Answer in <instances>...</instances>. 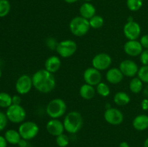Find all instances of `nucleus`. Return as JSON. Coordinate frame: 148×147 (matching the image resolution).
I'll use <instances>...</instances> for the list:
<instances>
[{"label": "nucleus", "mask_w": 148, "mask_h": 147, "mask_svg": "<svg viewBox=\"0 0 148 147\" xmlns=\"http://www.w3.org/2000/svg\"><path fill=\"white\" fill-rule=\"evenodd\" d=\"M32 80L35 89L40 93H49L56 87V82L53 74L50 73L45 69L35 72L32 76Z\"/></svg>", "instance_id": "nucleus-1"}, {"label": "nucleus", "mask_w": 148, "mask_h": 147, "mask_svg": "<svg viewBox=\"0 0 148 147\" xmlns=\"http://www.w3.org/2000/svg\"><path fill=\"white\" fill-rule=\"evenodd\" d=\"M63 124L66 132L72 134L77 133L80 131L83 125V118L80 112L71 111L64 117Z\"/></svg>", "instance_id": "nucleus-2"}, {"label": "nucleus", "mask_w": 148, "mask_h": 147, "mask_svg": "<svg viewBox=\"0 0 148 147\" xmlns=\"http://www.w3.org/2000/svg\"><path fill=\"white\" fill-rule=\"evenodd\" d=\"M46 111L51 119H58L66 113V104L62 99L56 98L48 103Z\"/></svg>", "instance_id": "nucleus-3"}, {"label": "nucleus", "mask_w": 148, "mask_h": 147, "mask_svg": "<svg viewBox=\"0 0 148 147\" xmlns=\"http://www.w3.org/2000/svg\"><path fill=\"white\" fill-rule=\"evenodd\" d=\"M69 27L72 35L77 37L85 35L90 28L89 20L81 16L75 17L72 19L69 22Z\"/></svg>", "instance_id": "nucleus-4"}, {"label": "nucleus", "mask_w": 148, "mask_h": 147, "mask_svg": "<svg viewBox=\"0 0 148 147\" xmlns=\"http://www.w3.org/2000/svg\"><path fill=\"white\" fill-rule=\"evenodd\" d=\"M39 127L37 123L33 121H25L20 124L18 131L21 138L27 141L33 139L38 134Z\"/></svg>", "instance_id": "nucleus-5"}, {"label": "nucleus", "mask_w": 148, "mask_h": 147, "mask_svg": "<svg viewBox=\"0 0 148 147\" xmlns=\"http://www.w3.org/2000/svg\"><path fill=\"white\" fill-rule=\"evenodd\" d=\"M8 120L14 123H22L26 118V111L20 105H12L6 112Z\"/></svg>", "instance_id": "nucleus-6"}, {"label": "nucleus", "mask_w": 148, "mask_h": 147, "mask_svg": "<svg viewBox=\"0 0 148 147\" xmlns=\"http://www.w3.org/2000/svg\"><path fill=\"white\" fill-rule=\"evenodd\" d=\"M77 46L74 40H64L58 43L56 50L58 54L62 58H69L73 56L77 51Z\"/></svg>", "instance_id": "nucleus-7"}, {"label": "nucleus", "mask_w": 148, "mask_h": 147, "mask_svg": "<svg viewBox=\"0 0 148 147\" xmlns=\"http://www.w3.org/2000/svg\"><path fill=\"white\" fill-rule=\"evenodd\" d=\"M112 63V59L108 53H101L95 55L92 59V67L99 71H105L109 69Z\"/></svg>", "instance_id": "nucleus-8"}, {"label": "nucleus", "mask_w": 148, "mask_h": 147, "mask_svg": "<svg viewBox=\"0 0 148 147\" xmlns=\"http://www.w3.org/2000/svg\"><path fill=\"white\" fill-rule=\"evenodd\" d=\"M123 33L128 40H137L141 35V27L134 20L128 21L124 24Z\"/></svg>", "instance_id": "nucleus-9"}, {"label": "nucleus", "mask_w": 148, "mask_h": 147, "mask_svg": "<svg viewBox=\"0 0 148 147\" xmlns=\"http://www.w3.org/2000/svg\"><path fill=\"white\" fill-rule=\"evenodd\" d=\"M104 119L110 125H119L124 121V115L117 108H109L104 112Z\"/></svg>", "instance_id": "nucleus-10"}, {"label": "nucleus", "mask_w": 148, "mask_h": 147, "mask_svg": "<svg viewBox=\"0 0 148 147\" xmlns=\"http://www.w3.org/2000/svg\"><path fill=\"white\" fill-rule=\"evenodd\" d=\"M33 86L32 77L27 74H23L17 79L15 84L16 91L20 95H26Z\"/></svg>", "instance_id": "nucleus-11"}, {"label": "nucleus", "mask_w": 148, "mask_h": 147, "mask_svg": "<svg viewBox=\"0 0 148 147\" xmlns=\"http://www.w3.org/2000/svg\"><path fill=\"white\" fill-rule=\"evenodd\" d=\"M83 79L88 84L92 86H97L102 79V74L101 71L95 69L94 67H88L83 73Z\"/></svg>", "instance_id": "nucleus-12"}, {"label": "nucleus", "mask_w": 148, "mask_h": 147, "mask_svg": "<svg viewBox=\"0 0 148 147\" xmlns=\"http://www.w3.org/2000/svg\"><path fill=\"white\" fill-rule=\"evenodd\" d=\"M119 69L122 72L123 75L127 77H134L138 73L140 68L138 65L132 60L126 59L122 61L119 64Z\"/></svg>", "instance_id": "nucleus-13"}, {"label": "nucleus", "mask_w": 148, "mask_h": 147, "mask_svg": "<svg viewBox=\"0 0 148 147\" xmlns=\"http://www.w3.org/2000/svg\"><path fill=\"white\" fill-rule=\"evenodd\" d=\"M124 51L128 56L136 57L140 56L143 51V47L137 40H128L124 45Z\"/></svg>", "instance_id": "nucleus-14"}, {"label": "nucleus", "mask_w": 148, "mask_h": 147, "mask_svg": "<svg viewBox=\"0 0 148 147\" xmlns=\"http://www.w3.org/2000/svg\"><path fill=\"white\" fill-rule=\"evenodd\" d=\"M46 131L53 136H58L64 133V126L62 121L58 119H51L46 124Z\"/></svg>", "instance_id": "nucleus-15"}, {"label": "nucleus", "mask_w": 148, "mask_h": 147, "mask_svg": "<svg viewBox=\"0 0 148 147\" xmlns=\"http://www.w3.org/2000/svg\"><path fill=\"white\" fill-rule=\"evenodd\" d=\"M124 75L119 68H111L108 69L106 74L107 82L112 84H117L123 80Z\"/></svg>", "instance_id": "nucleus-16"}, {"label": "nucleus", "mask_w": 148, "mask_h": 147, "mask_svg": "<svg viewBox=\"0 0 148 147\" xmlns=\"http://www.w3.org/2000/svg\"><path fill=\"white\" fill-rule=\"evenodd\" d=\"M61 66H62V62L60 59L56 56H51L49 57L44 63L45 69L51 74L57 72L60 69Z\"/></svg>", "instance_id": "nucleus-17"}, {"label": "nucleus", "mask_w": 148, "mask_h": 147, "mask_svg": "<svg viewBox=\"0 0 148 147\" xmlns=\"http://www.w3.org/2000/svg\"><path fill=\"white\" fill-rule=\"evenodd\" d=\"M132 125L137 131H143L148 128V115H138L134 118L132 121Z\"/></svg>", "instance_id": "nucleus-18"}, {"label": "nucleus", "mask_w": 148, "mask_h": 147, "mask_svg": "<svg viewBox=\"0 0 148 147\" xmlns=\"http://www.w3.org/2000/svg\"><path fill=\"white\" fill-rule=\"evenodd\" d=\"M96 10L95 7L90 2H85L81 5L79 8V14L81 17L89 20L95 15Z\"/></svg>", "instance_id": "nucleus-19"}, {"label": "nucleus", "mask_w": 148, "mask_h": 147, "mask_svg": "<svg viewBox=\"0 0 148 147\" xmlns=\"http://www.w3.org/2000/svg\"><path fill=\"white\" fill-rule=\"evenodd\" d=\"M95 89L93 86L88 84H84L79 88V95L82 98L86 100H90L92 99L95 97Z\"/></svg>", "instance_id": "nucleus-20"}, {"label": "nucleus", "mask_w": 148, "mask_h": 147, "mask_svg": "<svg viewBox=\"0 0 148 147\" xmlns=\"http://www.w3.org/2000/svg\"><path fill=\"white\" fill-rule=\"evenodd\" d=\"M4 138L7 140V143L12 144V145L18 144L22 138L19 131H15L14 129H10L6 131L5 134H4Z\"/></svg>", "instance_id": "nucleus-21"}, {"label": "nucleus", "mask_w": 148, "mask_h": 147, "mask_svg": "<svg viewBox=\"0 0 148 147\" xmlns=\"http://www.w3.org/2000/svg\"><path fill=\"white\" fill-rule=\"evenodd\" d=\"M131 101L130 95L124 92H119L114 95V102L119 106H125Z\"/></svg>", "instance_id": "nucleus-22"}, {"label": "nucleus", "mask_w": 148, "mask_h": 147, "mask_svg": "<svg viewBox=\"0 0 148 147\" xmlns=\"http://www.w3.org/2000/svg\"><path fill=\"white\" fill-rule=\"evenodd\" d=\"M129 87H130V90L132 93L138 94L143 90V82L138 77H134L130 81Z\"/></svg>", "instance_id": "nucleus-23"}, {"label": "nucleus", "mask_w": 148, "mask_h": 147, "mask_svg": "<svg viewBox=\"0 0 148 147\" xmlns=\"http://www.w3.org/2000/svg\"><path fill=\"white\" fill-rule=\"evenodd\" d=\"M89 23L90 26V28L100 29L103 26L104 19L101 15H97V14H95L92 18L90 19Z\"/></svg>", "instance_id": "nucleus-24"}, {"label": "nucleus", "mask_w": 148, "mask_h": 147, "mask_svg": "<svg viewBox=\"0 0 148 147\" xmlns=\"http://www.w3.org/2000/svg\"><path fill=\"white\" fill-rule=\"evenodd\" d=\"M12 105V97L6 92H0V107L3 108H8Z\"/></svg>", "instance_id": "nucleus-25"}, {"label": "nucleus", "mask_w": 148, "mask_h": 147, "mask_svg": "<svg viewBox=\"0 0 148 147\" xmlns=\"http://www.w3.org/2000/svg\"><path fill=\"white\" fill-rule=\"evenodd\" d=\"M96 92L100 96L106 97L110 95L111 90H110V87L108 84L104 82H100L96 86Z\"/></svg>", "instance_id": "nucleus-26"}, {"label": "nucleus", "mask_w": 148, "mask_h": 147, "mask_svg": "<svg viewBox=\"0 0 148 147\" xmlns=\"http://www.w3.org/2000/svg\"><path fill=\"white\" fill-rule=\"evenodd\" d=\"M143 0H127V6L132 12H137L143 7Z\"/></svg>", "instance_id": "nucleus-27"}, {"label": "nucleus", "mask_w": 148, "mask_h": 147, "mask_svg": "<svg viewBox=\"0 0 148 147\" xmlns=\"http://www.w3.org/2000/svg\"><path fill=\"white\" fill-rule=\"evenodd\" d=\"M11 5L8 0H0V17H4L10 13Z\"/></svg>", "instance_id": "nucleus-28"}, {"label": "nucleus", "mask_w": 148, "mask_h": 147, "mask_svg": "<svg viewBox=\"0 0 148 147\" xmlns=\"http://www.w3.org/2000/svg\"><path fill=\"white\" fill-rule=\"evenodd\" d=\"M56 143L59 147H66L69 145V138L67 135L62 133L56 136Z\"/></svg>", "instance_id": "nucleus-29"}, {"label": "nucleus", "mask_w": 148, "mask_h": 147, "mask_svg": "<svg viewBox=\"0 0 148 147\" xmlns=\"http://www.w3.org/2000/svg\"><path fill=\"white\" fill-rule=\"evenodd\" d=\"M137 77L144 83L148 84V66H143L139 69Z\"/></svg>", "instance_id": "nucleus-30"}, {"label": "nucleus", "mask_w": 148, "mask_h": 147, "mask_svg": "<svg viewBox=\"0 0 148 147\" xmlns=\"http://www.w3.org/2000/svg\"><path fill=\"white\" fill-rule=\"evenodd\" d=\"M8 122V118L5 113L0 112V131H2L6 128Z\"/></svg>", "instance_id": "nucleus-31"}, {"label": "nucleus", "mask_w": 148, "mask_h": 147, "mask_svg": "<svg viewBox=\"0 0 148 147\" xmlns=\"http://www.w3.org/2000/svg\"><path fill=\"white\" fill-rule=\"evenodd\" d=\"M140 61L143 66H148V49H145L140 56Z\"/></svg>", "instance_id": "nucleus-32"}, {"label": "nucleus", "mask_w": 148, "mask_h": 147, "mask_svg": "<svg viewBox=\"0 0 148 147\" xmlns=\"http://www.w3.org/2000/svg\"><path fill=\"white\" fill-rule=\"evenodd\" d=\"M46 43H47V46L51 49H56L58 45V43L56 42V40L53 37H50V38L48 39Z\"/></svg>", "instance_id": "nucleus-33"}, {"label": "nucleus", "mask_w": 148, "mask_h": 147, "mask_svg": "<svg viewBox=\"0 0 148 147\" xmlns=\"http://www.w3.org/2000/svg\"><path fill=\"white\" fill-rule=\"evenodd\" d=\"M140 42L143 48L148 49V35H144L143 36H142Z\"/></svg>", "instance_id": "nucleus-34"}, {"label": "nucleus", "mask_w": 148, "mask_h": 147, "mask_svg": "<svg viewBox=\"0 0 148 147\" xmlns=\"http://www.w3.org/2000/svg\"><path fill=\"white\" fill-rule=\"evenodd\" d=\"M12 105H20L22 102V98L19 95H14L12 97Z\"/></svg>", "instance_id": "nucleus-35"}, {"label": "nucleus", "mask_w": 148, "mask_h": 147, "mask_svg": "<svg viewBox=\"0 0 148 147\" xmlns=\"http://www.w3.org/2000/svg\"><path fill=\"white\" fill-rule=\"evenodd\" d=\"M141 107L142 109L143 110H148V99H143L141 102Z\"/></svg>", "instance_id": "nucleus-36"}, {"label": "nucleus", "mask_w": 148, "mask_h": 147, "mask_svg": "<svg viewBox=\"0 0 148 147\" xmlns=\"http://www.w3.org/2000/svg\"><path fill=\"white\" fill-rule=\"evenodd\" d=\"M7 141L4 136L0 135V147H7Z\"/></svg>", "instance_id": "nucleus-37"}, {"label": "nucleus", "mask_w": 148, "mask_h": 147, "mask_svg": "<svg viewBox=\"0 0 148 147\" xmlns=\"http://www.w3.org/2000/svg\"><path fill=\"white\" fill-rule=\"evenodd\" d=\"M17 145L20 147H27V141L25 139H23L21 138V140L20 141V142L18 143Z\"/></svg>", "instance_id": "nucleus-38"}, {"label": "nucleus", "mask_w": 148, "mask_h": 147, "mask_svg": "<svg viewBox=\"0 0 148 147\" xmlns=\"http://www.w3.org/2000/svg\"><path fill=\"white\" fill-rule=\"evenodd\" d=\"M119 147H130V145H129L128 143L126 142V141H123V142H121V144H119Z\"/></svg>", "instance_id": "nucleus-39"}, {"label": "nucleus", "mask_w": 148, "mask_h": 147, "mask_svg": "<svg viewBox=\"0 0 148 147\" xmlns=\"http://www.w3.org/2000/svg\"><path fill=\"white\" fill-rule=\"evenodd\" d=\"M64 1H66V3H68V4H73V3L77 2L78 0H64Z\"/></svg>", "instance_id": "nucleus-40"}, {"label": "nucleus", "mask_w": 148, "mask_h": 147, "mask_svg": "<svg viewBox=\"0 0 148 147\" xmlns=\"http://www.w3.org/2000/svg\"><path fill=\"white\" fill-rule=\"evenodd\" d=\"M144 147H148V138L145 139L144 142Z\"/></svg>", "instance_id": "nucleus-41"}, {"label": "nucleus", "mask_w": 148, "mask_h": 147, "mask_svg": "<svg viewBox=\"0 0 148 147\" xmlns=\"http://www.w3.org/2000/svg\"><path fill=\"white\" fill-rule=\"evenodd\" d=\"M1 75H2V72H1V70L0 69V78L1 77Z\"/></svg>", "instance_id": "nucleus-42"}, {"label": "nucleus", "mask_w": 148, "mask_h": 147, "mask_svg": "<svg viewBox=\"0 0 148 147\" xmlns=\"http://www.w3.org/2000/svg\"><path fill=\"white\" fill-rule=\"evenodd\" d=\"M85 1H86V2H89V1H92V0H84Z\"/></svg>", "instance_id": "nucleus-43"}]
</instances>
